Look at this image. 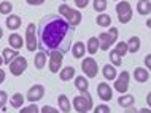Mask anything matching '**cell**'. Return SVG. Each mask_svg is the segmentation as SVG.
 <instances>
[{
    "label": "cell",
    "mask_w": 151,
    "mask_h": 113,
    "mask_svg": "<svg viewBox=\"0 0 151 113\" xmlns=\"http://www.w3.org/2000/svg\"><path fill=\"white\" fill-rule=\"evenodd\" d=\"M59 14L62 16L64 19H67L73 27H76L81 21H83V14H81V11L78 8L68 6V5H65V3L59 6Z\"/></svg>",
    "instance_id": "cell-2"
},
{
    "label": "cell",
    "mask_w": 151,
    "mask_h": 113,
    "mask_svg": "<svg viewBox=\"0 0 151 113\" xmlns=\"http://www.w3.org/2000/svg\"><path fill=\"white\" fill-rule=\"evenodd\" d=\"M134 102H135V97H134L132 94H122V96H119V99H118V104H119L122 108L132 107Z\"/></svg>",
    "instance_id": "cell-25"
},
{
    "label": "cell",
    "mask_w": 151,
    "mask_h": 113,
    "mask_svg": "<svg viewBox=\"0 0 151 113\" xmlns=\"http://www.w3.org/2000/svg\"><path fill=\"white\" fill-rule=\"evenodd\" d=\"M19 113H42V112H40V107H37V104H30V105L21 108Z\"/></svg>",
    "instance_id": "cell-33"
},
{
    "label": "cell",
    "mask_w": 151,
    "mask_h": 113,
    "mask_svg": "<svg viewBox=\"0 0 151 113\" xmlns=\"http://www.w3.org/2000/svg\"><path fill=\"white\" fill-rule=\"evenodd\" d=\"M11 11H13V3L8 2V0H3V2H0V14L10 16Z\"/></svg>",
    "instance_id": "cell-29"
},
{
    "label": "cell",
    "mask_w": 151,
    "mask_h": 113,
    "mask_svg": "<svg viewBox=\"0 0 151 113\" xmlns=\"http://www.w3.org/2000/svg\"><path fill=\"white\" fill-rule=\"evenodd\" d=\"M146 27H150V29H151V19H146Z\"/></svg>",
    "instance_id": "cell-44"
},
{
    "label": "cell",
    "mask_w": 151,
    "mask_h": 113,
    "mask_svg": "<svg viewBox=\"0 0 151 113\" xmlns=\"http://www.w3.org/2000/svg\"><path fill=\"white\" fill-rule=\"evenodd\" d=\"M129 81H130V73L126 70H122L121 73L118 75V78L115 80L113 88H115V91H118L119 94H126L129 89Z\"/></svg>",
    "instance_id": "cell-8"
},
{
    "label": "cell",
    "mask_w": 151,
    "mask_h": 113,
    "mask_svg": "<svg viewBox=\"0 0 151 113\" xmlns=\"http://www.w3.org/2000/svg\"><path fill=\"white\" fill-rule=\"evenodd\" d=\"M137 13L142 16H146L151 13V2H138L137 3Z\"/></svg>",
    "instance_id": "cell-28"
},
{
    "label": "cell",
    "mask_w": 151,
    "mask_h": 113,
    "mask_svg": "<svg viewBox=\"0 0 151 113\" xmlns=\"http://www.w3.org/2000/svg\"><path fill=\"white\" fill-rule=\"evenodd\" d=\"M45 96V86L43 84H34V86L29 88V91H27L26 94V99L29 100L30 104H37L38 100H42Z\"/></svg>",
    "instance_id": "cell-11"
},
{
    "label": "cell",
    "mask_w": 151,
    "mask_h": 113,
    "mask_svg": "<svg viewBox=\"0 0 151 113\" xmlns=\"http://www.w3.org/2000/svg\"><path fill=\"white\" fill-rule=\"evenodd\" d=\"M5 24L10 30H18L21 27V18L18 14H10V16H6Z\"/></svg>",
    "instance_id": "cell-16"
},
{
    "label": "cell",
    "mask_w": 151,
    "mask_h": 113,
    "mask_svg": "<svg viewBox=\"0 0 151 113\" xmlns=\"http://www.w3.org/2000/svg\"><path fill=\"white\" fill-rule=\"evenodd\" d=\"M46 62H48L46 53H45V51H38V53L35 54V58H34V65H35V68L42 70V68H45V65H46Z\"/></svg>",
    "instance_id": "cell-20"
},
{
    "label": "cell",
    "mask_w": 151,
    "mask_h": 113,
    "mask_svg": "<svg viewBox=\"0 0 151 113\" xmlns=\"http://www.w3.org/2000/svg\"><path fill=\"white\" fill-rule=\"evenodd\" d=\"M10 73L14 75V76H21L24 72L27 70V59L24 56H18L13 62L10 64Z\"/></svg>",
    "instance_id": "cell-9"
},
{
    "label": "cell",
    "mask_w": 151,
    "mask_h": 113,
    "mask_svg": "<svg viewBox=\"0 0 151 113\" xmlns=\"http://www.w3.org/2000/svg\"><path fill=\"white\" fill-rule=\"evenodd\" d=\"M10 105L13 108H21L24 105V96L21 94V92L13 94V96H11V99H10Z\"/></svg>",
    "instance_id": "cell-27"
},
{
    "label": "cell",
    "mask_w": 151,
    "mask_h": 113,
    "mask_svg": "<svg viewBox=\"0 0 151 113\" xmlns=\"http://www.w3.org/2000/svg\"><path fill=\"white\" fill-rule=\"evenodd\" d=\"M37 46H38V27H35V24L30 22L26 27V48L27 51L34 53Z\"/></svg>",
    "instance_id": "cell-5"
},
{
    "label": "cell",
    "mask_w": 151,
    "mask_h": 113,
    "mask_svg": "<svg viewBox=\"0 0 151 113\" xmlns=\"http://www.w3.org/2000/svg\"><path fill=\"white\" fill-rule=\"evenodd\" d=\"M115 51H116V53L121 56V58H124V56L129 53L127 42H119V43H116V48H115Z\"/></svg>",
    "instance_id": "cell-30"
},
{
    "label": "cell",
    "mask_w": 151,
    "mask_h": 113,
    "mask_svg": "<svg viewBox=\"0 0 151 113\" xmlns=\"http://www.w3.org/2000/svg\"><path fill=\"white\" fill-rule=\"evenodd\" d=\"M89 3V0H75V5L78 8H86Z\"/></svg>",
    "instance_id": "cell-37"
},
{
    "label": "cell",
    "mask_w": 151,
    "mask_h": 113,
    "mask_svg": "<svg viewBox=\"0 0 151 113\" xmlns=\"http://www.w3.org/2000/svg\"><path fill=\"white\" fill-rule=\"evenodd\" d=\"M116 16H118V21H119L121 24H127L130 19H132V6H130V3L126 2V0L118 2Z\"/></svg>",
    "instance_id": "cell-6"
},
{
    "label": "cell",
    "mask_w": 151,
    "mask_h": 113,
    "mask_svg": "<svg viewBox=\"0 0 151 113\" xmlns=\"http://www.w3.org/2000/svg\"><path fill=\"white\" fill-rule=\"evenodd\" d=\"M94 113H111V110H110L107 104H102V105H97L94 108Z\"/></svg>",
    "instance_id": "cell-34"
},
{
    "label": "cell",
    "mask_w": 151,
    "mask_h": 113,
    "mask_svg": "<svg viewBox=\"0 0 151 113\" xmlns=\"http://www.w3.org/2000/svg\"><path fill=\"white\" fill-rule=\"evenodd\" d=\"M75 27L60 14H46L38 24V48L45 53L60 51L68 53L72 50V40Z\"/></svg>",
    "instance_id": "cell-1"
},
{
    "label": "cell",
    "mask_w": 151,
    "mask_h": 113,
    "mask_svg": "<svg viewBox=\"0 0 151 113\" xmlns=\"http://www.w3.org/2000/svg\"><path fill=\"white\" fill-rule=\"evenodd\" d=\"M70 51H72V54L75 59H83L84 53H86V45H84L83 42H76V43H73Z\"/></svg>",
    "instance_id": "cell-17"
},
{
    "label": "cell",
    "mask_w": 151,
    "mask_h": 113,
    "mask_svg": "<svg viewBox=\"0 0 151 113\" xmlns=\"http://www.w3.org/2000/svg\"><path fill=\"white\" fill-rule=\"evenodd\" d=\"M92 5H94V10L100 14V13H104V11L107 10V0H94Z\"/></svg>",
    "instance_id": "cell-31"
},
{
    "label": "cell",
    "mask_w": 151,
    "mask_h": 113,
    "mask_svg": "<svg viewBox=\"0 0 151 113\" xmlns=\"http://www.w3.org/2000/svg\"><path fill=\"white\" fill-rule=\"evenodd\" d=\"M2 56H3V60H5V64L10 65L13 60L18 58V56H21L18 53V50H13V48H5V50L2 51Z\"/></svg>",
    "instance_id": "cell-21"
},
{
    "label": "cell",
    "mask_w": 151,
    "mask_h": 113,
    "mask_svg": "<svg viewBox=\"0 0 151 113\" xmlns=\"http://www.w3.org/2000/svg\"><path fill=\"white\" fill-rule=\"evenodd\" d=\"M110 60H111L110 64H113L115 67H119L121 64H122V59H121V56L118 54L115 50H111V53H110Z\"/></svg>",
    "instance_id": "cell-32"
},
{
    "label": "cell",
    "mask_w": 151,
    "mask_h": 113,
    "mask_svg": "<svg viewBox=\"0 0 151 113\" xmlns=\"http://www.w3.org/2000/svg\"><path fill=\"white\" fill-rule=\"evenodd\" d=\"M138 113H151V108L148 107V108H140L138 110Z\"/></svg>",
    "instance_id": "cell-43"
},
{
    "label": "cell",
    "mask_w": 151,
    "mask_h": 113,
    "mask_svg": "<svg viewBox=\"0 0 151 113\" xmlns=\"http://www.w3.org/2000/svg\"><path fill=\"white\" fill-rule=\"evenodd\" d=\"M22 43H24V40H22V37L19 34H11L10 37H8V45H10V48H13V50H21L22 48Z\"/></svg>",
    "instance_id": "cell-18"
},
{
    "label": "cell",
    "mask_w": 151,
    "mask_h": 113,
    "mask_svg": "<svg viewBox=\"0 0 151 113\" xmlns=\"http://www.w3.org/2000/svg\"><path fill=\"white\" fill-rule=\"evenodd\" d=\"M92 107H94V102H92V96L89 94V91L81 92L80 96L73 97V108L78 113H88Z\"/></svg>",
    "instance_id": "cell-3"
},
{
    "label": "cell",
    "mask_w": 151,
    "mask_h": 113,
    "mask_svg": "<svg viewBox=\"0 0 151 113\" xmlns=\"http://www.w3.org/2000/svg\"><path fill=\"white\" fill-rule=\"evenodd\" d=\"M27 3H29L30 6H38V5H43L45 0H26Z\"/></svg>",
    "instance_id": "cell-38"
},
{
    "label": "cell",
    "mask_w": 151,
    "mask_h": 113,
    "mask_svg": "<svg viewBox=\"0 0 151 113\" xmlns=\"http://www.w3.org/2000/svg\"><path fill=\"white\" fill-rule=\"evenodd\" d=\"M145 67L151 72V54H146L145 56Z\"/></svg>",
    "instance_id": "cell-39"
},
{
    "label": "cell",
    "mask_w": 151,
    "mask_h": 113,
    "mask_svg": "<svg viewBox=\"0 0 151 113\" xmlns=\"http://www.w3.org/2000/svg\"><path fill=\"white\" fill-rule=\"evenodd\" d=\"M81 70L88 78H96L97 72H99V65H97L94 58H84L81 60Z\"/></svg>",
    "instance_id": "cell-7"
},
{
    "label": "cell",
    "mask_w": 151,
    "mask_h": 113,
    "mask_svg": "<svg viewBox=\"0 0 151 113\" xmlns=\"http://www.w3.org/2000/svg\"><path fill=\"white\" fill-rule=\"evenodd\" d=\"M75 88H76L80 92H88V91H89L88 76H75Z\"/></svg>",
    "instance_id": "cell-23"
},
{
    "label": "cell",
    "mask_w": 151,
    "mask_h": 113,
    "mask_svg": "<svg viewBox=\"0 0 151 113\" xmlns=\"http://www.w3.org/2000/svg\"><path fill=\"white\" fill-rule=\"evenodd\" d=\"M124 113H138V112L135 110V108H132V107H129V108H126V110H124Z\"/></svg>",
    "instance_id": "cell-42"
},
{
    "label": "cell",
    "mask_w": 151,
    "mask_h": 113,
    "mask_svg": "<svg viewBox=\"0 0 151 113\" xmlns=\"http://www.w3.org/2000/svg\"><path fill=\"white\" fill-rule=\"evenodd\" d=\"M2 37H3V30H2V27H0V40H2Z\"/></svg>",
    "instance_id": "cell-46"
},
{
    "label": "cell",
    "mask_w": 151,
    "mask_h": 113,
    "mask_svg": "<svg viewBox=\"0 0 151 113\" xmlns=\"http://www.w3.org/2000/svg\"><path fill=\"white\" fill-rule=\"evenodd\" d=\"M134 78L137 83H146L150 80V72L146 67H137L134 70Z\"/></svg>",
    "instance_id": "cell-14"
},
{
    "label": "cell",
    "mask_w": 151,
    "mask_h": 113,
    "mask_svg": "<svg viewBox=\"0 0 151 113\" xmlns=\"http://www.w3.org/2000/svg\"><path fill=\"white\" fill-rule=\"evenodd\" d=\"M58 105H59V108H60L62 113H70V110H72V102H70V99H68L65 94H59Z\"/></svg>",
    "instance_id": "cell-15"
},
{
    "label": "cell",
    "mask_w": 151,
    "mask_h": 113,
    "mask_svg": "<svg viewBox=\"0 0 151 113\" xmlns=\"http://www.w3.org/2000/svg\"><path fill=\"white\" fill-rule=\"evenodd\" d=\"M146 104H148V107L151 108V91L146 94Z\"/></svg>",
    "instance_id": "cell-41"
},
{
    "label": "cell",
    "mask_w": 151,
    "mask_h": 113,
    "mask_svg": "<svg viewBox=\"0 0 151 113\" xmlns=\"http://www.w3.org/2000/svg\"><path fill=\"white\" fill-rule=\"evenodd\" d=\"M75 67H70V65H67V67H64V68H60V72H59V78L62 80V81H70V80L75 78Z\"/></svg>",
    "instance_id": "cell-19"
},
{
    "label": "cell",
    "mask_w": 151,
    "mask_h": 113,
    "mask_svg": "<svg viewBox=\"0 0 151 113\" xmlns=\"http://www.w3.org/2000/svg\"><path fill=\"white\" fill-rule=\"evenodd\" d=\"M97 96L104 100V102H108L113 97V89L108 83H99L97 84Z\"/></svg>",
    "instance_id": "cell-12"
},
{
    "label": "cell",
    "mask_w": 151,
    "mask_h": 113,
    "mask_svg": "<svg viewBox=\"0 0 151 113\" xmlns=\"http://www.w3.org/2000/svg\"><path fill=\"white\" fill-rule=\"evenodd\" d=\"M40 112H42V113H60L58 108H54V107H51V105L42 107V108H40Z\"/></svg>",
    "instance_id": "cell-36"
},
{
    "label": "cell",
    "mask_w": 151,
    "mask_h": 113,
    "mask_svg": "<svg viewBox=\"0 0 151 113\" xmlns=\"http://www.w3.org/2000/svg\"><path fill=\"white\" fill-rule=\"evenodd\" d=\"M138 2H151V0H138Z\"/></svg>",
    "instance_id": "cell-47"
},
{
    "label": "cell",
    "mask_w": 151,
    "mask_h": 113,
    "mask_svg": "<svg viewBox=\"0 0 151 113\" xmlns=\"http://www.w3.org/2000/svg\"><path fill=\"white\" fill-rule=\"evenodd\" d=\"M6 100H8L6 92H5V91H0V110H6V108H5Z\"/></svg>",
    "instance_id": "cell-35"
},
{
    "label": "cell",
    "mask_w": 151,
    "mask_h": 113,
    "mask_svg": "<svg viewBox=\"0 0 151 113\" xmlns=\"http://www.w3.org/2000/svg\"><path fill=\"white\" fill-rule=\"evenodd\" d=\"M140 46H142V42L138 37H130L127 40V48H129V53L130 54H135L140 51Z\"/></svg>",
    "instance_id": "cell-24"
},
{
    "label": "cell",
    "mask_w": 151,
    "mask_h": 113,
    "mask_svg": "<svg viewBox=\"0 0 151 113\" xmlns=\"http://www.w3.org/2000/svg\"><path fill=\"white\" fill-rule=\"evenodd\" d=\"M100 50V42H99V37H91L86 42V51L89 54H96L97 51Z\"/></svg>",
    "instance_id": "cell-22"
},
{
    "label": "cell",
    "mask_w": 151,
    "mask_h": 113,
    "mask_svg": "<svg viewBox=\"0 0 151 113\" xmlns=\"http://www.w3.org/2000/svg\"><path fill=\"white\" fill-rule=\"evenodd\" d=\"M62 60H64V53H60V51H51L50 60H48L50 72H52V73L60 72V68H62Z\"/></svg>",
    "instance_id": "cell-10"
},
{
    "label": "cell",
    "mask_w": 151,
    "mask_h": 113,
    "mask_svg": "<svg viewBox=\"0 0 151 113\" xmlns=\"http://www.w3.org/2000/svg\"><path fill=\"white\" fill-rule=\"evenodd\" d=\"M2 64H5V60H3V56H0V67H2Z\"/></svg>",
    "instance_id": "cell-45"
},
{
    "label": "cell",
    "mask_w": 151,
    "mask_h": 113,
    "mask_svg": "<svg viewBox=\"0 0 151 113\" xmlns=\"http://www.w3.org/2000/svg\"><path fill=\"white\" fill-rule=\"evenodd\" d=\"M118 29L116 27H111L108 32H100L99 34V42H100V50L102 51H108L111 45H115L118 40Z\"/></svg>",
    "instance_id": "cell-4"
},
{
    "label": "cell",
    "mask_w": 151,
    "mask_h": 113,
    "mask_svg": "<svg viewBox=\"0 0 151 113\" xmlns=\"http://www.w3.org/2000/svg\"><path fill=\"white\" fill-rule=\"evenodd\" d=\"M96 22H97L99 27H110L111 26V16L107 14V13H100L99 16H97Z\"/></svg>",
    "instance_id": "cell-26"
},
{
    "label": "cell",
    "mask_w": 151,
    "mask_h": 113,
    "mask_svg": "<svg viewBox=\"0 0 151 113\" xmlns=\"http://www.w3.org/2000/svg\"><path fill=\"white\" fill-rule=\"evenodd\" d=\"M102 73H104V78L108 80V81H115L118 78V72H116V67L113 64H105L104 68H102Z\"/></svg>",
    "instance_id": "cell-13"
},
{
    "label": "cell",
    "mask_w": 151,
    "mask_h": 113,
    "mask_svg": "<svg viewBox=\"0 0 151 113\" xmlns=\"http://www.w3.org/2000/svg\"><path fill=\"white\" fill-rule=\"evenodd\" d=\"M5 76H6L5 70H2V68H0V84H2L3 81H5Z\"/></svg>",
    "instance_id": "cell-40"
}]
</instances>
